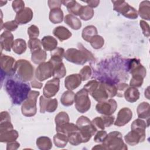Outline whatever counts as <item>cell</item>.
<instances>
[{
    "label": "cell",
    "instance_id": "44dd1931",
    "mask_svg": "<svg viewBox=\"0 0 150 150\" xmlns=\"http://www.w3.org/2000/svg\"><path fill=\"white\" fill-rule=\"evenodd\" d=\"M13 129V125L11 122V117L7 111L1 112L0 132L5 131Z\"/></svg>",
    "mask_w": 150,
    "mask_h": 150
},
{
    "label": "cell",
    "instance_id": "1f68e13d",
    "mask_svg": "<svg viewBox=\"0 0 150 150\" xmlns=\"http://www.w3.org/2000/svg\"><path fill=\"white\" fill-rule=\"evenodd\" d=\"M31 60L36 64H40L46 59L47 53L45 50L41 49L31 52Z\"/></svg>",
    "mask_w": 150,
    "mask_h": 150
},
{
    "label": "cell",
    "instance_id": "681fc988",
    "mask_svg": "<svg viewBox=\"0 0 150 150\" xmlns=\"http://www.w3.org/2000/svg\"><path fill=\"white\" fill-rule=\"evenodd\" d=\"M28 34L30 39L37 38L39 35V30L38 26L32 25L28 29Z\"/></svg>",
    "mask_w": 150,
    "mask_h": 150
},
{
    "label": "cell",
    "instance_id": "8992f818",
    "mask_svg": "<svg viewBox=\"0 0 150 150\" xmlns=\"http://www.w3.org/2000/svg\"><path fill=\"white\" fill-rule=\"evenodd\" d=\"M40 93L38 91H30L26 99L22 103L21 111L26 117L34 116L37 112L36 101Z\"/></svg>",
    "mask_w": 150,
    "mask_h": 150
},
{
    "label": "cell",
    "instance_id": "680465c9",
    "mask_svg": "<svg viewBox=\"0 0 150 150\" xmlns=\"http://www.w3.org/2000/svg\"><path fill=\"white\" fill-rule=\"evenodd\" d=\"M48 5L50 9L54 8H60L62 1H48Z\"/></svg>",
    "mask_w": 150,
    "mask_h": 150
},
{
    "label": "cell",
    "instance_id": "9f6ffc18",
    "mask_svg": "<svg viewBox=\"0 0 150 150\" xmlns=\"http://www.w3.org/2000/svg\"><path fill=\"white\" fill-rule=\"evenodd\" d=\"M103 121V123L104 125L105 128V127H110L112 124H113L114 122V117L111 115H103L102 116H101Z\"/></svg>",
    "mask_w": 150,
    "mask_h": 150
},
{
    "label": "cell",
    "instance_id": "6da1fadb",
    "mask_svg": "<svg viewBox=\"0 0 150 150\" xmlns=\"http://www.w3.org/2000/svg\"><path fill=\"white\" fill-rule=\"evenodd\" d=\"M5 90L12 103L20 105L28 97L30 87L28 84L15 79H8L5 83Z\"/></svg>",
    "mask_w": 150,
    "mask_h": 150
},
{
    "label": "cell",
    "instance_id": "5bb4252c",
    "mask_svg": "<svg viewBox=\"0 0 150 150\" xmlns=\"http://www.w3.org/2000/svg\"><path fill=\"white\" fill-rule=\"evenodd\" d=\"M15 60L12 57L1 54V67L2 72L9 76L15 74Z\"/></svg>",
    "mask_w": 150,
    "mask_h": 150
},
{
    "label": "cell",
    "instance_id": "94428289",
    "mask_svg": "<svg viewBox=\"0 0 150 150\" xmlns=\"http://www.w3.org/2000/svg\"><path fill=\"white\" fill-rule=\"evenodd\" d=\"M86 3H87L88 4L87 6H88L90 8H96L97 7L99 3H100V1H96V0H92V1H83Z\"/></svg>",
    "mask_w": 150,
    "mask_h": 150
},
{
    "label": "cell",
    "instance_id": "74e56055",
    "mask_svg": "<svg viewBox=\"0 0 150 150\" xmlns=\"http://www.w3.org/2000/svg\"><path fill=\"white\" fill-rule=\"evenodd\" d=\"M53 65V77L54 78L62 79L66 76V69L63 63V62L54 63Z\"/></svg>",
    "mask_w": 150,
    "mask_h": 150
},
{
    "label": "cell",
    "instance_id": "be15d7a7",
    "mask_svg": "<svg viewBox=\"0 0 150 150\" xmlns=\"http://www.w3.org/2000/svg\"><path fill=\"white\" fill-rule=\"evenodd\" d=\"M92 149H105V148L102 144L100 145H96L95 146H94L92 148Z\"/></svg>",
    "mask_w": 150,
    "mask_h": 150
},
{
    "label": "cell",
    "instance_id": "6125c7cd",
    "mask_svg": "<svg viewBox=\"0 0 150 150\" xmlns=\"http://www.w3.org/2000/svg\"><path fill=\"white\" fill-rule=\"evenodd\" d=\"M31 86L33 88H41L42 87V83L39 82L36 80H33L31 81Z\"/></svg>",
    "mask_w": 150,
    "mask_h": 150
},
{
    "label": "cell",
    "instance_id": "8fae6325",
    "mask_svg": "<svg viewBox=\"0 0 150 150\" xmlns=\"http://www.w3.org/2000/svg\"><path fill=\"white\" fill-rule=\"evenodd\" d=\"M132 78L129 82L131 87H140L144 81V79L146 76V69L141 64H139L131 72Z\"/></svg>",
    "mask_w": 150,
    "mask_h": 150
},
{
    "label": "cell",
    "instance_id": "f907efd6",
    "mask_svg": "<svg viewBox=\"0 0 150 150\" xmlns=\"http://www.w3.org/2000/svg\"><path fill=\"white\" fill-rule=\"evenodd\" d=\"M129 86L124 83H121L117 85V95L119 97H122L124 96V92L128 88Z\"/></svg>",
    "mask_w": 150,
    "mask_h": 150
},
{
    "label": "cell",
    "instance_id": "d6986e66",
    "mask_svg": "<svg viewBox=\"0 0 150 150\" xmlns=\"http://www.w3.org/2000/svg\"><path fill=\"white\" fill-rule=\"evenodd\" d=\"M81 78L79 74H72L66 77L64 86L69 90H73L81 84Z\"/></svg>",
    "mask_w": 150,
    "mask_h": 150
},
{
    "label": "cell",
    "instance_id": "c3c4849f",
    "mask_svg": "<svg viewBox=\"0 0 150 150\" xmlns=\"http://www.w3.org/2000/svg\"><path fill=\"white\" fill-rule=\"evenodd\" d=\"M105 87L107 91V93L108 94V97L110 98L114 97L117 95V87L115 86L108 83H105Z\"/></svg>",
    "mask_w": 150,
    "mask_h": 150
},
{
    "label": "cell",
    "instance_id": "d6a6232c",
    "mask_svg": "<svg viewBox=\"0 0 150 150\" xmlns=\"http://www.w3.org/2000/svg\"><path fill=\"white\" fill-rule=\"evenodd\" d=\"M74 96L75 93L71 90H68L62 94L60 98V102L64 106H70L74 102Z\"/></svg>",
    "mask_w": 150,
    "mask_h": 150
},
{
    "label": "cell",
    "instance_id": "7dc6e473",
    "mask_svg": "<svg viewBox=\"0 0 150 150\" xmlns=\"http://www.w3.org/2000/svg\"><path fill=\"white\" fill-rule=\"evenodd\" d=\"M91 69L89 66H84L80 71L79 74L81 78L82 81L88 80L91 75Z\"/></svg>",
    "mask_w": 150,
    "mask_h": 150
},
{
    "label": "cell",
    "instance_id": "f5cc1de1",
    "mask_svg": "<svg viewBox=\"0 0 150 150\" xmlns=\"http://www.w3.org/2000/svg\"><path fill=\"white\" fill-rule=\"evenodd\" d=\"M107 133L104 130H101L98 131L94 138V141L96 142H103L107 137Z\"/></svg>",
    "mask_w": 150,
    "mask_h": 150
},
{
    "label": "cell",
    "instance_id": "4fadbf2b",
    "mask_svg": "<svg viewBox=\"0 0 150 150\" xmlns=\"http://www.w3.org/2000/svg\"><path fill=\"white\" fill-rule=\"evenodd\" d=\"M58 102L56 98L51 99L50 98L45 97L44 96L40 97L39 106L40 112L45 113L47 111L48 112H53L57 108Z\"/></svg>",
    "mask_w": 150,
    "mask_h": 150
},
{
    "label": "cell",
    "instance_id": "603a6c76",
    "mask_svg": "<svg viewBox=\"0 0 150 150\" xmlns=\"http://www.w3.org/2000/svg\"><path fill=\"white\" fill-rule=\"evenodd\" d=\"M19 137L18 131L15 129H10L0 132V141L1 142H10L15 141Z\"/></svg>",
    "mask_w": 150,
    "mask_h": 150
},
{
    "label": "cell",
    "instance_id": "9c48e42d",
    "mask_svg": "<svg viewBox=\"0 0 150 150\" xmlns=\"http://www.w3.org/2000/svg\"><path fill=\"white\" fill-rule=\"evenodd\" d=\"M145 129L142 128H134L124 136V139L127 144L134 146L145 139Z\"/></svg>",
    "mask_w": 150,
    "mask_h": 150
},
{
    "label": "cell",
    "instance_id": "7402d4cb",
    "mask_svg": "<svg viewBox=\"0 0 150 150\" xmlns=\"http://www.w3.org/2000/svg\"><path fill=\"white\" fill-rule=\"evenodd\" d=\"M53 33L60 41L67 40L72 35L71 32L63 26H59L55 28L53 30Z\"/></svg>",
    "mask_w": 150,
    "mask_h": 150
},
{
    "label": "cell",
    "instance_id": "5b68a950",
    "mask_svg": "<svg viewBox=\"0 0 150 150\" xmlns=\"http://www.w3.org/2000/svg\"><path fill=\"white\" fill-rule=\"evenodd\" d=\"M103 145L105 149L126 150L128 149L127 145L123 141L121 133L117 131L111 132L107 134Z\"/></svg>",
    "mask_w": 150,
    "mask_h": 150
},
{
    "label": "cell",
    "instance_id": "f6af8a7d",
    "mask_svg": "<svg viewBox=\"0 0 150 150\" xmlns=\"http://www.w3.org/2000/svg\"><path fill=\"white\" fill-rule=\"evenodd\" d=\"M99 83L100 82H98L96 80H90L84 86L83 88H84L87 91V92L91 95L97 89L99 85Z\"/></svg>",
    "mask_w": 150,
    "mask_h": 150
},
{
    "label": "cell",
    "instance_id": "ee69618b",
    "mask_svg": "<svg viewBox=\"0 0 150 150\" xmlns=\"http://www.w3.org/2000/svg\"><path fill=\"white\" fill-rule=\"evenodd\" d=\"M42 45V42L37 38L30 39L28 41V47L30 49L31 52L41 49Z\"/></svg>",
    "mask_w": 150,
    "mask_h": 150
},
{
    "label": "cell",
    "instance_id": "bcb514c9",
    "mask_svg": "<svg viewBox=\"0 0 150 150\" xmlns=\"http://www.w3.org/2000/svg\"><path fill=\"white\" fill-rule=\"evenodd\" d=\"M18 27V24L16 23L15 21H10L5 22L4 23H2V25L1 26V29H4L6 30L7 31L12 32L15 31Z\"/></svg>",
    "mask_w": 150,
    "mask_h": 150
},
{
    "label": "cell",
    "instance_id": "816d5d0a",
    "mask_svg": "<svg viewBox=\"0 0 150 150\" xmlns=\"http://www.w3.org/2000/svg\"><path fill=\"white\" fill-rule=\"evenodd\" d=\"M149 125H148L146 124L145 121L141 120V118H138L132 122L131 125V129H132L134 128H142L146 129V128Z\"/></svg>",
    "mask_w": 150,
    "mask_h": 150
},
{
    "label": "cell",
    "instance_id": "db71d44e",
    "mask_svg": "<svg viewBox=\"0 0 150 150\" xmlns=\"http://www.w3.org/2000/svg\"><path fill=\"white\" fill-rule=\"evenodd\" d=\"M12 6L14 11L18 13L25 8V3L21 0H15L12 2Z\"/></svg>",
    "mask_w": 150,
    "mask_h": 150
},
{
    "label": "cell",
    "instance_id": "6f0895ef",
    "mask_svg": "<svg viewBox=\"0 0 150 150\" xmlns=\"http://www.w3.org/2000/svg\"><path fill=\"white\" fill-rule=\"evenodd\" d=\"M139 25L144 36L147 38L149 37V26L148 23L143 20H141L139 22Z\"/></svg>",
    "mask_w": 150,
    "mask_h": 150
},
{
    "label": "cell",
    "instance_id": "4dcf8cb0",
    "mask_svg": "<svg viewBox=\"0 0 150 150\" xmlns=\"http://www.w3.org/2000/svg\"><path fill=\"white\" fill-rule=\"evenodd\" d=\"M56 130L57 132H60L67 136L68 134H69L72 132L78 131L79 128L76 125V124H74L73 123H70L69 122L60 126L56 127Z\"/></svg>",
    "mask_w": 150,
    "mask_h": 150
},
{
    "label": "cell",
    "instance_id": "cb8c5ba5",
    "mask_svg": "<svg viewBox=\"0 0 150 150\" xmlns=\"http://www.w3.org/2000/svg\"><path fill=\"white\" fill-rule=\"evenodd\" d=\"M42 46L46 51H53L57 48V41L52 36H45L42 40Z\"/></svg>",
    "mask_w": 150,
    "mask_h": 150
},
{
    "label": "cell",
    "instance_id": "2e32d148",
    "mask_svg": "<svg viewBox=\"0 0 150 150\" xmlns=\"http://www.w3.org/2000/svg\"><path fill=\"white\" fill-rule=\"evenodd\" d=\"M132 111L129 108L124 107L118 111L114 125L117 127H122L128 123L132 119Z\"/></svg>",
    "mask_w": 150,
    "mask_h": 150
},
{
    "label": "cell",
    "instance_id": "f1b7e54d",
    "mask_svg": "<svg viewBox=\"0 0 150 150\" xmlns=\"http://www.w3.org/2000/svg\"><path fill=\"white\" fill-rule=\"evenodd\" d=\"M149 104L147 102H142L140 103L137 108V112L139 118L147 119L149 118Z\"/></svg>",
    "mask_w": 150,
    "mask_h": 150
},
{
    "label": "cell",
    "instance_id": "7a4b0ae2",
    "mask_svg": "<svg viewBox=\"0 0 150 150\" xmlns=\"http://www.w3.org/2000/svg\"><path fill=\"white\" fill-rule=\"evenodd\" d=\"M79 49H68L64 54V57L68 62L79 65H83L87 61L94 62L95 59L93 54L86 49L81 43H78Z\"/></svg>",
    "mask_w": 150,
    "mask_h": 150
},
{
    "label": "cell",
    "instance_id": "e575fe53",
    "mask_svg": "<svg viewBox=\"0 0 150 150\" xmlns=\"http://www.w3.org/2000/svg\"><path fill=\"white\" fill-rule=\"evenodd\" d=\"M36 145L39 149L49 150L52 147V142L49 137L42 136L37 138Z\"/></svg>",
    "mask_w": 150,
    "mask_h": 150
},
{
    "label": "cell",
    "instance_id": "f546056e",
    "mask_svg": "<svg viewBox=\"0 0 150 150\" xmlns=\"http://www.w3.org/2000/svg\"><path fill=\"white\" fill-rule=\"evenodd\" d=\"M63 19V12L61 8L50 9L49 12V20L53 24L61 23Z\"/></svg>",
    "mask_w": 150,
    "mask_h": 150
},
{
    "label": "cell",
    "instance_id": "60d3db41",
    "mask_svg": "<svg viewBox=\"0 0 150 150\" xmlns=\"http://www.w3.org/2000/svg\"><path fill=\"white\" fill-rule=\"evenodd\" d=\"M68 137V142L73 145V146H77L81 143H83L82 139L80 136V134L78 131H74L69 134L67 135Z\"/></svg>",
    "mask_w": 150,
    "mask_h": 150
},
{
    "label": "cell",
    "instance_id": "30bf717a",
    "mask_svg": "<svg viewBox=\"0 0 150 150\" xmlns=\"http://www.w3.org/2000/svg\"><path fill=\"white\" fill-rule=\"evenodd\" d=\"M53 65L49 60L40 64L35 70V77L40 81L51 77L53 76Z\"/></svg>",
    "mask_w": 150,
    "mask_h": 150
},
{
    "label": "cell",
    "instance_id": "4316f807",
    "mask_svg": "<svg viewBox=\"0 0 150 150\" xmlns=\"http://www.w3.org/2000/svg\"><path fill=\"white\" fill-rule=\"evenodd\" d=\"M142 19L149 21L150 18V2L149 1H142L139 6L138 13Z\"/></svg>",
    "mask_w": 150,
    "mask_h": 150
},
{
    "label": "cell",
    "instance_id": "ba28073f",
    "mask_svg": "<svg viewBox=\"0 0 150 150\" xmlns=\"http://www.w3.org/2000/svg\"><path fill=\"white\" fill-rule=\"evenodd\" d=\"M114 10L125 18L135 19L138 18V12L135 8L124 1H112Z\"/></svg>",
    "mask_w": 150,
    "mask_h": 150
},
{
    "label": "cell",
    "instance_id": "9a60e30c",
    "mask_svg": "<svg viewBox=\"0 0 150 150\" xmlns=\"http://www.w3.org/2000/svg\"><path fill=\"white\" fill-rule=\"evenodd\" d=\"M60 87V80L57 78H53L47 81L43 88V96L47 98L54 97L59 91Z\"/></svg>",
    "mask_w": 150,
    "mask_h": 150
},
{
    "label": "cell",
    "instance_id": "3957f363",
    "mask_svg": "<svg viewBox=\"0 0 150 150\" xmlns=\"http://www.w3.org/2000/svg\"><path fill=\"white\" fill-rule=\"evenodd\" d=\"M76 125L79 128L83 143L87 142L97 131L90 120L83 115L77 120Z\"/></svg>",
    "mask_w": 150,
    "mask_h": 150
},
{
    "label": "cell",
    "instance_id": "e0dca14e",
    "mask_svg": "<svg viewBox=\"0 0 150 150\" xmlns=\"http://www.w3.org/2000/svg\"><path fill=\"white\" fill-rule=\"evenodd\" d=\"M33 11L28 7L25 8L22 11L16 13L15 21L18 25H23L29 22L33 18Z\"/></svg>",
    "mask_w": 150,
    "mask_h": 150
},
{
    "label": "cell",
    "instance_id": "91938a15",
    "mask_svg": "<svg viewBox=\"0 0 150 150\" xmlns=\"http://www.w3.org/2000/svg\"><path fill=\"white\" fill-rule=\"evenodd\" d=\"M20 146V144L17 141H12L10 142H8L6 145V149L7 150H15L17 149Z\"/></svg>",
    "mask_w": 150,
    "mask_h": 150
},
{
    "label": "cell",
    "instance_id": "11a10c76",
    "mask_svg": "<svg viewBox=\"0 0 150 150\" xmlns=\"http://www.w3.org/2000/svg\"><path fill=\"white\" fill-rule=\"evenodd\" d=\"M93 124L94 126L97 129H101L104 130L105 128L103 119L101 117H97L95 118H94L91 121Z\"/></svg>",
    "mask_w": 150,
    "mask_h": 150
},
{
    "label": "cell",
    "instance_id": "ab89813d",
    "mask_svg": "<svg viewBox=\"0 0 150 150\" xmlns=\"http://www.w3.org/2000/svg\"><path fill=\"white\" fill-rule=\"evenodd\" d=\"M94 10L87 5L82 6L79 16L80 18L84 21H88L91 19L94 16Z\"/></svg>",
    "mask_w": 150,
    "mask_h": 150
},
{
    "label": "cell",
    "instance_id": "d4e9b609",
    "mask_svg": "<svg viewBox=\"0 0 150 150\" xmlns=\"http://www.w3.org/2000/svg\"><path fill=\"white\" fill-rule=\"evenodd\" d=\"M140 93L136 87H128L124 94L126 101L129 103H134L139 98Z\"/></svg>",
    "mask_w": 150,
    "mask_h": 150
},
{
    "label": "cell",
    "instance_id": "d590c367",
    "mask_svg": "<svg viewBox=\"0 0 150 150\" xmlns=\"http://www.w3.org/2000/svg\"><path fill=\"white\" fill-rule=\"evenodd\" d=\"M97 35V28L93 25H89L85 27L82 31V38L86 41L89 42L90 39L94 36Z\"/></svg>",
    "mask_w": 150,
    "mask_h": 150
},
{
    "label": "cell",
    "instance_id": "277c9868",
    "mask_svg": "<svg viewBox=\"0 0 150 150\" xmlns=\"http://www.w3.org/2000/svg\"><path fill=\"white\" fill-rule=\"evenodd\" d=\"M15 73L21 81L26 82L33 79L34 68L29 61L25 59H19L16 62L15 64Z\"/></svg>",
    "mask_w": 150,
    "mask_h": 150
},
{
    "label": "cell",
    "instance_id": "83f0119b",
    "mask_svg": "<svg viewBox=\"0 0 150 150\" xmlns=\"http://www.w3.org/2000/svg\"><path fill=\"white\" fill-rule=\"evenodd\" d=\"M64 21L73 30H79L81 27L80 20L74 15L68 14L64 17Z\"/></svg>",
    "mask_w": 150,
    "mask_h": 150
},
{
    "label": "cell",
    "instance_id": "484cf974",
    "mask_svg": "<svg viewBox=\"0 0 150 150\" xmlns=\"http://www.w3.org/2000/svg\"><path fill=\"white\" fill-rule=\"evenodd\" d=\"M62 4L66 6L68 12L73 15L77 16L82 7L80 4L76 1H62Z\"/></svg>",
    "mask_w": 150,
    "mask_h": 150
},
{
    "label": "cell",
    "instance_id": "f35d334b",
    "mask_svg": "<svg viewBox=\"0 0 150 150\" xmlns=\"http://www.w3.org/2000/svg\"><path fill=\"white\" fill-rule=\"evenodd\" d=\"M53 141L56 146L58 148H64L68 142V137L64 134L57 132L53 137Z\"/></svg>",
    "mask_w": 150,
    "mask_h": 150
},
{
    "label": "cell",
    "instance_id": "8d00e7d4",
    "mask_svg": "<svg viewBox=\"0 0 150 150\" xmlns=\"http://www.w3.org/2000/svg\"><path fill=\"white\" fill-rule=\"evenodd\" d=\"M64 54V50L62 47H57L51 52V58L49 60L52 64L62 62Z\"/></svg>",
    "mask_w": 150,
    "mask_h": 150
},
{
    "label": "cell",
    "instance_id": "836d02e7",
    "mask_svg": "<svg viewBox=\"0 0 150 150\" xmlns=\"http://www.w3.org/2000/svg\"><path fill=\"white\" fill-rule=\"evenodd\" d=\"M26 48L27 46L26 41L22 39H15L12 47L13 51L18 54H21L23 53L26 51Z\"/></svg>",
    "mask_w": 150,
    "mask_h": 150
},
{
    "label": "cell",
    "instance_id": "52a82bcc",
    "mask_svg": "<svg viewBox=\"0 0 150 150\" xmlns=\"http://www.w3.org/2000/svg\"><path fill=\"white\" fill-rule=\"evenodd\" d=\"M75 107L80 113L86 112L91 107V101L88 97V93L84 88L81 89L75 94Z\"/></svg>",
    "mask_w": 150,
    "mask_h": 150
},
{
    "label": "cell",
    "instance_id": "7c38bea8",
    "mask_svg": "<svg viewBox=\"0 0 150 150\" xmlns=\"http://www.w3.org/2000/svg\"><path fill=\"white\" fill-rule=\"evenodd\" d=\"M117 103L114 99H109L108 101L98 102L96 106V111L103 115H111L117 110Z\"/></svg>",
    "mask_w": 150,
    "mask_h": 150
},
{
    "label": "cell",
    "instance_id": "7bdbcfd3",
    "mask_svg": "<svg viewBox=\"0 0 150 150\" xmlns=\"http://www.w3.org/2000/svg\"><path fill=\"white\" fill-rule=\"evenodd\" d=\"M91 46L95 49H99L101 48L104 44V40L103 38L100 35H96L93 36L89 42Z\"/></svg>",
    "mask_w": 150,
    "mask_h": 150
},
{
    "label": "cell",
    "instance_id": "ac0fdd59",
    "mask_svg": "<svg viewBox=\"0 0 150 150\" xmlns=\"http://www.w3.org/2000/svg\"><path fill=\"white\" fill-rule=\"evenodd\" d=\"M13 35L9 31L5 30L1 35L0 42L1 51L2 49L10 52L13 43Z\"/></svg>",
    "mask_w": 150,
    "mask_h": 150
},
{
    "label": "cell",
    "instance_id": "b9f144b4",
    "mask_svg": "<svg viewBox=\"0 0 150 150\" xmlns=\"http://www.w3.org/2000/svg\"><path fill=\"white\" fill-rule=\"evenodd\" d=\"M69 117L67 112L64 111H61L59 112L55 117L54 121L56 127L60 126L65 123L69 122Z\"/></svg>",
    "mask_w": 150,
    "mask_h": 150
},
{
    "label": "cell",
    "instance_id": "ffe728a7",
    "mask_svg": "<svg viewBox=\"0 0 150 150\" xmlns=\"http://www.w3.org/2000/svg\"><path fill=\"white\" fill-rule=\"evenodd\" d=\"M94 99L98 101L101 102L107 100L109 97L107 93L104 82H100L97 89L91 94Z\"/></svg>",
    "mask_w": 150,
    "mask_h": 150
}]
</instances>
